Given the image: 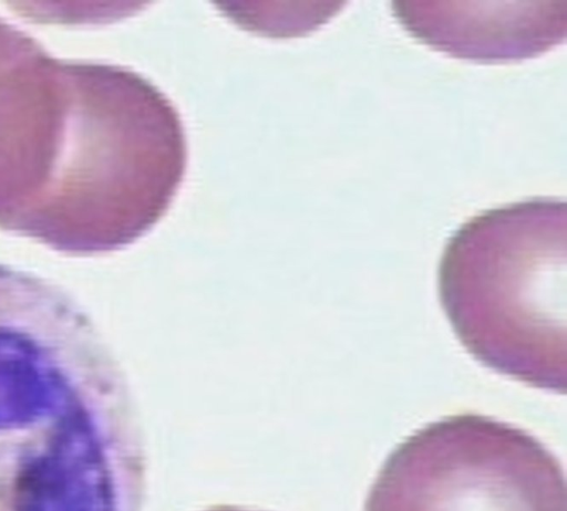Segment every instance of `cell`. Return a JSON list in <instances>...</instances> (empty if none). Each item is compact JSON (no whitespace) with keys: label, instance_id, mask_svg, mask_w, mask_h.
<instances>
[{"label":"cell","instance_id":"cell-1","mask_svg":"<svg viewBox=\"0 0 567 511\" xmlns=\"http://www.w3.org/2000/svg\"><path fill=\"white\" fill-rule=\"evenodd\" d=\"M439 295L483 365L566 392V206L525 201L464 223L445 247Z\"/></svg>","mask_w":567,"mask_h":511},{"label":"cell","instance_id":"cell-2","mask_svg":"<svg viewBox=\"0 0 567 511\" xmlns=\"http://www.w3.org/2000/svg\"><path fill=\"white\" fill-rule=\"evenodd\" d=\"M364 511H567L566 481L559 460L530 434L457 414L392 450Z\"/></svg>","mask_w":567,"mask_h":511},{"label":"cell","instance_id":"cell-3","mask_svg":"<svg viewBox=\"0 0 567 511\" xmlns=\"http://www.w3.org/2000/svg\"><path fill=\"white\" fill-rule=\"evenodd\" d=\"M204 511H257V510L246 509V508H241V507H234V505H218V507H213V508L206 509Z\"/></svg>","mask_w":567,"mask_h":511}]
</instances>
